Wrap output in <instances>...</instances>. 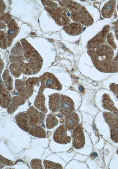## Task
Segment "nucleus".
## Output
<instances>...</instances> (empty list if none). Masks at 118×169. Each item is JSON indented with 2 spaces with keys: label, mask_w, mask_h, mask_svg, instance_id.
Instances as JSON below:
<instances>
[{
  "label": "nucleus",
  "mask_w": 118,
  "mask_h": 169,
  "mask_svg": "<svg viewBox=\"0 0 118 169\" xmlns=\"http://www.w3.org/2000/svg\"><path fill=\"white\" fill-rule=\"evenodd\" d=\"M88 54L96 67L99 71L105 73L118 72V62L106 56H99L92 52Z\"/></svg>",
  "instance_id": "obj_1"
},
{
  "label": "nucleus",
  "mask_w": 118,
  "mask_h": 169,
  "mask_svg": "<svg viewBox=\"0 0 118 169\" xmlns=\"http://www.w3.org/2000/svg\"><path fill=\"white\" fill-rule=\"evenodd\" d=\"M2 77L7 90L11 91L13 88V80L11 76L10 75L9 70L6 69L4 71L3 73Z\"/></svg>",
  "instance_id": "obj_23"
},
{
  "label": "nucleus",
  "mask_w": 118,
  "mask_h": 169,
  "mask_svg": "<svg viewBox=\"0 0 118 169\" xmlns=\"http://www.w3.org/2000/svg\"><path fill=\"white\" fill-rule=\"evenodd\" d=\"M60 95L58 93H55L49 96V106L50 110L55 113L59 111Z\"/></svg>",
  "instance_id": "obj_15"
},
{
  "label": "nucleus",
  "mask_w": 118,
  "mask_h": 169,
  "mask_svg": "<svg viewBox=\"0 0 118 169\" xmlns=\"http://www.w3.org/2000/svg\"><path fill=\"white\" fill-rule=\"evenodd\" d=\"M63 30L69 35L75 36L79 35L84 31L81 24L77 22H73L64 26Z\"/></svg>",
  "instance_id": "obj_13"
},
{
  "label": "nucleus",
  "mask_w": 118,
  "mask_h": 169,
  "mask_svg": "<svg viewBox=\"0 0 118 169\" xmlns=\"http://www.w3.org/2000/svg\"><path fill=\"white\" fill-rule=\"evenodd\" d=\"M21 73L27 75L33 74V71L30 65L28 63H21L19 66Z\"/></svg>",
  "instance_id": "obj_25"
},
{
  "label": "nucleus",
  "mask_w": 118,
  "mask_h": 169,
  "mask_svg": "<svg viewBox=\"0 0 118 169\" xmlns=\"http://www.w3.org/2000/svg\"><path fill=\"white\" fill-rule=\"evenodd\" d=\"M43 165L46 169H63L62 166L60 164L49 160H44Z\"/></svg>",
  "instance_id": "obj_26"
},
{
  "label": "nucleus",
  "mask_w": 118,
  "mask_h": 169,
  "mask_svg": "<svg viewBox=\"0 0 118 169\" xmlns=\"http://www.w3.org/2000/svg\"><path fill=\"white\" fill-rule=\"evenodd\" d=\"M61 5L69 9L72 12L77 11L82 7L80 3L73 0L62 1Z\"/></svg>",
  "instance_id": "obj_22"
},
{
  "label": "nucleus",
  "mask_w": 118,
  "mask_h": 169,
  "mask_svg": "<svg viewBox=\"0 0 118 169\" xmlns=\"http://www.w3.org/2000/svg\"><path fill=\"white\" fill-rule=\"evenodd\" d=\"M71 18L72 20L86 26L91 25L94 20L90 14L84 6L77 11L72 12Z\"/></svg>",
  "instance_id": "obj_4"
},
{
  "label": "nucleus",
  "mask_w": 118,
  "mask_h": 169,
  "mask_svg": "<svg viewBox=\"0 0 118 169\" xmlns=\"http://www.w3.org/2000/svg\"><path fill=\"white\" fill-rule=\"evenodd\" d=\"M58 121L56 117L51 113L48 114L46 119L47 128L51 129L57 126Z\"/></svg>",
  "instance_id": "obj_24"
},
{
  "label": "nucleus",
  "mask_w": 118,
  "mask_h": 169,
  "mask_svg": "<svg viewBox=\"0 0 118 169\" xmlns=\"http://www.w3.org/2000/svg\"><path fill=\"white\" fill-rule=\"evenodd\" d=\"M106 39L107 43L111 46L112 49H116L117 47L114 41L113 36L112 33H108L107 34Z\"/></svg>",
  "instance_id": "obj_30"
},
{
  "label": "nucleus",
  "mask_w": 118,
  "mask_h": 169,
  "mask_svg": "<svg viewBox=\"0 0 118 169\" xmlns=\"http://www.w3.org/2000/svg\"><path fill=\"white\" fill-rule=\"evenodd\" d=\"M30 165L32 169H43L41 160L38 159H34L30 162Z\"/></svg>",
  "instance_id": "obj_28"
},
{
  "label": "nucleus",
  "mask_w": 118,
  "mask_h": 169,
  "mask_svg": "<svg viewBox=\"0 0 118 169\" xmlns=\"http://www.w3.org/2000/svg\"><path fill=\"white\" fill-rule=\"evenodd\" d=\"M16 123L19 127L25 132H28L31 127L29 122L28 118L27 113L20 112L15 117Z\"/></svg>",
  "instance_id": "obj_10"
},
{
  "label": "nucleus",
  "mask_w": 118,
  "mask_h": 169,
  "mask_svg": "<svg viewBox=\"0 0 118 169\" xmlns=\"http://www.w3.org/2000/svg\"><path fill=\"white\" fill-rule=\"evenodd\" d=\"M116 3L115 0H109L104 4L101 9L103 17L106 18L111 17L115 9Z\"/></svg>",
  "instance_id": "obj_16"
},
{
  "label": "nucleus",
  "mask_w": 118,
  "mask_h": 169,
  "mask_svg": "<svg viewBox=\"0 0 118 169\" xmlns=\"http://www.w3.org/2000/svg\"><path fill=\"white\" fill-rule=\"evenodd\" d=\"M116 97L117 98V99L118 100V95H116Z\"/></svg>",
  "instance_id": "obj_34"
},
{
  "label": "nucleus",
  "mask_w": 118,
  "mask_h": 169,
  "mask_svg": "<svg viewBox=\"0 0 118 169\" xmlns=\"http://www.w3.org/2000/svg\"><path fill=\"white\" fill-rule=\"evenodd\" d=\"M13 162L12 161L8 160L1 155L0 156V168H3L4 166L12 165Z\"/></svg>",
  "instance_id": "obj_29"
},
{
  "label": "nucleus",
  "mask_w": 118,
  "mask_h": 169,
  "mask_svg": "<svg viewBox=\"0 0 118 169\" xmlns=\"http://www.w3.org/2000/svg\"><path fill=\"white\" fill-rule=\"evenodd\" d=\"M72 136L74 147L78 149L82 148L85 141L83 129L81 125H78L73 130Z\"/></svg>",
  "instance_id": "obj_7"
},
{
  "label": "nucleus",
  "mask_w": 118,
  "mask_h": 169,
  "mask_svg": "<svg viewBox=\"0 0 118 169\" xmlns=\"http://www.w3.org/2000/svg\"><path fill=\"white\" fill-rule=\"evenodd\" d=\"M79 122L80 119L78 114L74 112L66 116L65 125L67 129L72 130L79 125Z\"/></svg>",
  "instance_id": "obj_12"
},
{
  "label": "nucleus",
  "mask_w": 118,
  "mask_h": 169,
  "mask_svg": "<svg viewBox=\"0 0 118 169\" xmlns=\"http://www.w3.org/2000/svg\"><path fill=\"white\" fill-rule=\"evenodd\" d=\"M9 68L11 74L15 78H18L20 76L21 73L20 71L18 64L15 63L11 64Z\"/></svg>",
  "instance_id": "obj_27"
},
{
  "label": "nucleus",
  "mask_w": 118,
  "mask_h": 169,
  "mask_svg": "<svg viewBox=\"0 0 118 169\" xmlns=\"http://www.w3.org/2000/svg\"><path fill=\"white\" fill-rule=\"evenodd\" d=\"M67 129L65 125L59 126L55 131L53 138L56 142L65 144L71 142V137L67 135Z\"/></svg>",
  "instance_id": "obj_8"
},
{
  "label": "nucleus",
  "mask_w": 118,
  "mask_h": 169,
  "mask_svg": "<svg viewBox=\"0 0 118 169\" xmlns=\"http://www.w3.org/2000/svg\"><path fill=\"white\" fill-rule=\"evenodd\" d=\"M15 85L19 96L27 100L30 98L26 92V87L24 82L20 79H16Z\"/></svg>",
  "instance_id": "obj_20"
},
{
  "label": "nucleus",
  "mask_w": 118,
  "mask_h": 169,
  "mask_svg": "<svg viewBox=\"0 0 118 169\" xmlns=\"http://www.w3.org/2000/svg\"><path fill=\"white\" fill-rule=\"evenodd\" d=\"M30 125L32 126L36 125L41 121L40 112L33 106H31L26 112Z\"/></svg>",
  "instance_id": "obj_11"
},
{
  "label": "nucleus",
  "mask_w": 118,
  "mask_h": 169,
  "mask_svg": "<svg viewBox=\"0 0 118 169\" xmlns=\"http://www.w3.org/2000/svg\"><path fill=\"white\" fill-rule=\"evenodd\" d=\"M117 150H118V149H117Z\"/></svg>",
  "instance_id": "obj_36"
},
{
  "label": "nucleus",
  "mask_w": 118,
  "mask_h": 169,
  "mask_svg": "<svg viewBox=\"0 0 118 169\" xmlns=\"http://www.w3.org/2000/svg\"><path fill=\"white\" fill-rule=\"evenodd\" d=\"M28 132L30 135L36 137L45 138L46 136L45 130L42 127L39 125L32 126Z\"/></svg>",
  "instance_id": "obj_21"
},
{
  "label": "nucleus",
  "mask_w": 118,
  "mask_h": 169,
  "mask_svg": "<svg viewBox=\"0 0 118 169\" xmlns=\"http://www.w3.org/2000/svg\"><path fill=\"white\" fill-rule=\"evenodd\" d=\"M39 78L35 77L29 78L26 80V92L29 97L31 96L33 94L34 86H39Z\"/></svg>",
  "instance_id": "obj_18"
},
{
  "label": "nucleus",
  "mask_w": 118,
  "mask_h": 169,
  "mask_svg": "<svg viewBox=\"0 0 118 169\" xmlns=\"http://www.w3.org/2000/svg\"><path fill=\"white\" fill-rule=\"evenodd\" d=\"M114 28L115 31V36L117 39H118V20L114 23Z\"/></svg>",
  "instance_id": "obj_32"
},
{
  "label": "nucleus",
  "mask_w": 118,
  "mask_h": 169,
  "mask_svg": "<svg viewBox=\"0 0 118 169\" xmlns=\"http://www.w3.org/2000/svg\"><path fill=\"white\" fill-rule=\"evenodd\" d=\"M12 98L4 84L1 81L0 82V106L4 108H6L10 105Z\"/></svg>",
  "instance_id": "obj_9"
},
{
  "label": "nucleus",
  "mask_w": 118,
  "mask_h": 169,
  "mask_svg": "<svg viewBox=\"0 0 118 169\" xmlns=\"http://www.w3.org/2000/svg\"><path fill=\"white\" fill-rule=\"evenodd\" d=\"M103 115L105 121L108 125L111 138L114 142H118V117L114 113L104 112Z\"/></svg>",
  "instance_id": "obj_3"
},
{
  "label": "nucleus",
  "mask_w": 118,
  "mask_h": 169,
  "mask_svg": "<svg viewBox=\"0 0 118 169\" xmlns=\"http://www.w3.org/2000/svg\"><path fill=\"white\" fill-rule=\"evenodd\" d=\"M45 98L42 93H38L34 102L35 106L41 111L46 113L47 109L45 105Z\"/></svg>",
  "instance_id": "obj_19"
},
{
  "label": "nucleus",
  "mask_w": 118,
  "mask_h": 169,
  "mask_svg": "<svg viewBox=\"0 0 118 169\" xmlns=\"http://www.w3.org/2000/svg\"><path fill=\"white\" fill-rule=\"evenodd\" d=\"M74 103L69 97L63 94L60 95L59 111L62 115L66 116L74 112Z\"/></svg>",
  "instance_id": "obj_6"
},
{
  "label": "nucleus",
  "mask_w": 118,
  "mask_h": 169,
  "mask_svg": "<svg viewBox=\"0 0 118 169\" xmlns=\"http://www.w3.org/2000/svg\"><path fill=\"white\" fill-rule=\"evenodd\" d=\"M117 154H118V150H117Z\"/></svg>",
  "instance_id": "obj_35"
},
{
  "label": "nucleus",
  "mask_w": 118,
  "mask_h": 169,
  "mask_svg": "<svg viewBox=\"0 0 118 169\" xmlns=\"http://www.w3.org/2000/svg\"><path fill=\"white\" fill-rule=\"evenodd\" d=\"M110 29V26L109 25L104 26L100 32L88 41L87 45V48L94 49L99 45L104 43Z\"/></svg>",
  "instance_id": "obj_5"
},
{
  "label": "nucleus",
  "mask_w": 118,
  "mask_h": 169,
  "mask_svg": "<svg viewBox=\"0 0 118 169\" xmlns=\"http://www.w3.org/2000/svg\"><path fill=\"white\" fill-rule=\"evenodd\" d=\"M110 90L116 95H118V84L114 83L111 84L109 86Z\"/></svg>",
  "instance_id": "obj_31"
},
{
  "label": "nucleus",
  "mask_w": 118,
  "mask_h": 169,
  "mask_svg": "<svg viewBox=\"0 0 118 169\" xmlns=\"http://www.w3.org/2000/svg\"><path fill=\"white\" fill-rule=\"evenodd\" d=\"M78 89L80 92L81 93H84L85 92V89L82 85H80L79 86Z\"/></svg>",
  "instance_id": "obj_33"
},
{
  "label": "nucleus",
  "mask_w": 118,
  "mask_h": 169,
  "mask_svg": "<svg viewBox=\"0 0 118 169\" xmlns=\"http://www.w3.org/2000/svg\"><path fill=\"white\" fill-rule=\"evenodd\" d=\"M25 102V100L20 96H13L11 103L7 108L8 112L13 114L19 106L24 104Z\"/></svg>",
  "instance_id": "obj_17"
},
{
  "label": "nucleus",
  "mask_w": 118,
  "mask_h": 169,
  "mask_svg": "<svg viewBox=\"0 0 118 169\" xmlns=\"http://www.w3.org/2000/svg\"><path fill=\"white\" fill-rule=\"evenodd\" d=\"M39 79L41 84L38 93H42L47 88L58 90H60L62 89V85L59 80L51 73H44Z\"/></svg>",
  "instance_id": "obj_2"
},
{
  "label": "nucleus",
  "mask_w": 118,
  "mask_h": 169,
  "mask_svg": "<svg viewBox=\"0 0 118 169\" xmlns=\"http://www.w3.org/2000/svg\"><path fill=\"white\" fill-rule=\"evenodd\" d=\"M102 106L104 109L109 111L118 117V110L109 94H104L102 96Z\"/></svg>",
  "instance_id": "obj_14"
}]
</instances>
